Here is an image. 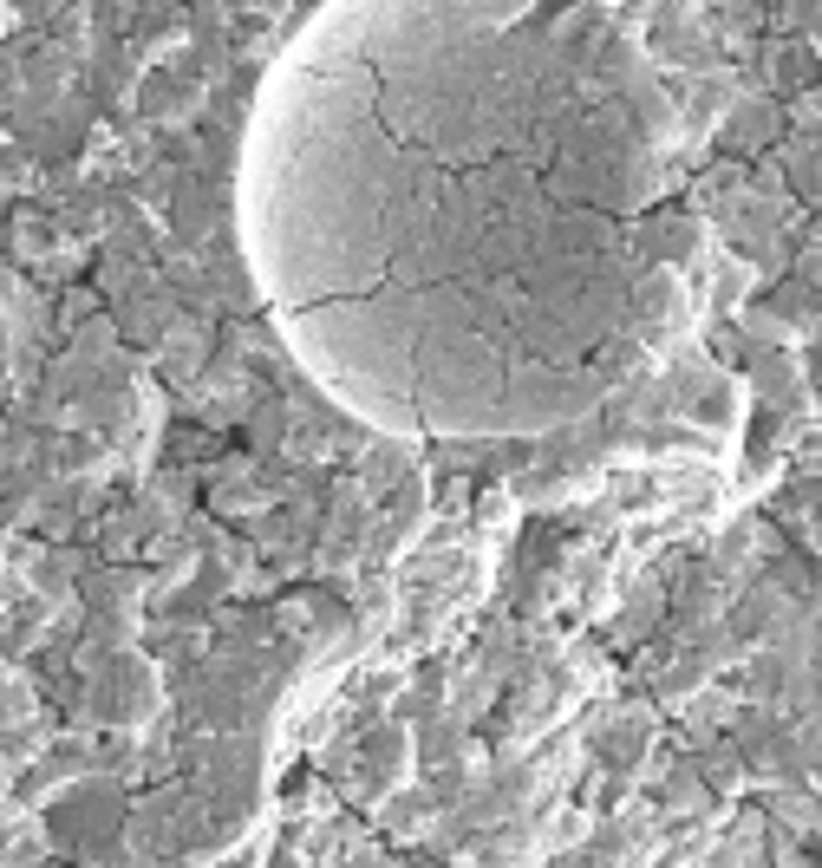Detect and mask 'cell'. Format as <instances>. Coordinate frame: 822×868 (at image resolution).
Instances as JSON below:
<instances>
[{
  "label": "cell",
  "mask_w": 822,
  "mask_h": 868,
  "mask_svg": "<svg viewBox=\"0 0 822 868\" xmlns=\"http://www.w3.org/2000/svg\"><path fill=\"white\" fill-rule=\"evenodd\" d=\"M647 118L581 0H333L248 131L255 281L392 431L562 425L627 359Z\"/></svg>",
  "instance_id": "6da1fadb"
},
{
  "label": "cell",
  "mask_w": 822,
  "mask_h": 868,
  "mask_svg": "<svg viewBox=\"0 0 822 868\" xmlns=\"http://www.w3.org/2000/svg\"><path fill=\"white\" fill-rule=\"evenodd\" d=\"M640 745H647V732H640V719H627V725L614 732V745H608V751H614L621 765H634V758H640Z\"/></svg>",
  "instance_id": "7a4b0ae2"
}]
</instances>
